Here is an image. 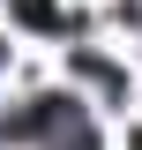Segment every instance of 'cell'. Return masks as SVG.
<instances>
[{
  "label": "cell",
  "mask_w": 142,
  "mask_h": 150,
  "mask_svg": "<svg viewBox=\"0 0 142 150\" xmlns=\"http://www.w3.org/2000/svg\"><path fill=\"white\" fill-rule=\"evenodd\" d=\"M15 15L30 30H67V15H53V0H15Z\"/></svg>",
  "instance_id": "6da1fadb"
}]
</instances>
